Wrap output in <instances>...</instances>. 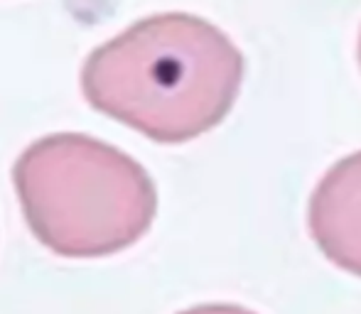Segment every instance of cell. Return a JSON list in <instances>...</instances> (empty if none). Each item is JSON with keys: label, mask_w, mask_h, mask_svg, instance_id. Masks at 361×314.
Returning <instances> with one entry per match:
<instances>
[{"label": "cell", "mask_w": 361, "mask_h": 314, "mask_svg": "<svg viewBox=\"0 0 361 314\" xmlns=\"http://www.w3.org/2000/svg\"><path fill=\"white\" fill-rule=\"evenodd\" d=\"M243 54L216 25L190 13L133 23L89 54L86 99L157 143H185L228 113Z\"/></svg>", "instance_id": "obj_1"}, {"label": "cell", "mask_w": 361, "mask_h": 314, "mask_svg": "<svg viewBox=\"0 0 361 314\" xmlns=\"http://www.w3.org/2000/svg\"><path fill=\"white\" fill-rule=\"evenodd\" d=\"M13 184L30 231L62 258H104L150 229L157 191L128 153L84 133L30 143L13 165Z\"/></svg>", "instance_id": "obj_2"}, {"label": "cell", "mask_w": 361, "mask_h": 314, "mask_svg": "<svg viewBox=\"0 0 361 314\" xmlns=\"http://www.w3.org/2000/svg\"><path fill=\"white\" fill-rule=\"evenodd\" d=\"M177 314H258L243 305H231V302H209V305H195Z\"/></svg>", "instance_id": "obj_4"}, {"label": "cell", "mask_w": 361, "mask_h": 314, "mask_svg": "<svg viewBox=\"0 0 361 314\" xmlns=\"http://www.w3.org/2000/svg\"><path fill=\"white\" fill-rule=\"evenodd\" d=\"M359 59H361V37H359Z\"/></svg>", "instance_id": "obj_5"}, {"label": "cell", "mask_w": 361, "mask_h": 314, "mask_svg": "<svg viewBox=\"0 0 361 314\" xmlns=\"http://www.w3.org/2000/svg\"><path fill=\"white\" fill-rule=\"evenodd\" d=\"M307 226L332 265L361 277V150L322 175L310 196Z\"/></svg>", "instance_id": "obj_3"}]
</instances>
